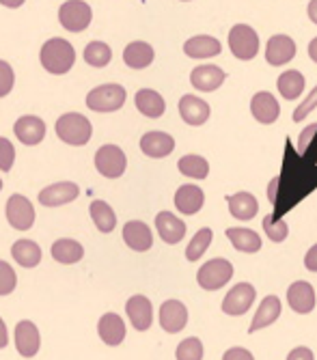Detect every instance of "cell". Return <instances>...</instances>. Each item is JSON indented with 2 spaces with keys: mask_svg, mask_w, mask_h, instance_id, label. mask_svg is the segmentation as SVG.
<instances>
[{
  "mask_svg": "<svg viewBox=\"0 0 317 360\" xmlns=\"http://www.w3.org/2000/svg\"><path fill=\"white\" fill-rule=\"evenodd\" d=\"M41 65L48 74H54V76H63L67 74L74 63H76V50L70 41L60 39V37H54V39H48L44 46H41Z\"/></svg>",
  "mask_w": 317,
  "mask_h": 360,
  "instance_id": "1",
  "label": "cell"
},
{
  "mask_svg": "<svg viewBox=\"0 0 317 360\" xmlns=\"http://www.w3.org/2000/svg\"><path fill=\"white\" fill-rule=\"evenodd\" d=\"M56 136L67 143L72 147H82L91 141V134H93V125L91 121L80 115V112H67L63 115L58 121H56Z\"/></svg>",
  "mask_w": 317,
  "mask_h": 360,
  "instance_id": "2",
  "label": "cell"
},
{
  "mask_svg": "<svg viewBox=\"0 0 317 360\" xmlns=\"http://www.w3.org/2000/svg\"><path fill=\"white\" fill-rule=\"evenodd\" d=\"M125 97H128V93L121 84H102L89 91L86 106L93 112H115L125 104Z\"/></svg>",
  "mask_w": 317,
  "mask_h": 360,
  "instance_id": "3",
  "label": "cell"
},
{
  "mask_svg": "<svg viewBox=\"0 0 317 360\" xmlns=\"http://www.w3.org/2000/svg\"><path fill=\"white\" fill-rule=\"evenodd\" d=\"M229 50L240 60H250L259 54V37L248 24H235L229 30Z\"/></svg>",
  "mask_w": 317,
  "mask_h": 360,
  "instance_id": "4",
  "label": "cell"
},
{
  "mask_svg": "<svg viewBox=\"0 0 317 360\" xmlns=\"http://www.w3.org/2000/svg\"><path fill=\"white\" fill-rule=\"evenodd\" d=\"M233 276V266L227 259H212L205 266H201L197 281L205 291H216L220 287H225Z\"/></svg>",
  "mask_w": 317,
  "mask_h": 360,
  "instance_id": "5",
  "label": "cell"
},
{
  "mask_svg": "<svg viewBox=\"0 0 317 360\" xmlns=\"http://www.w3.org/2000/svg\"><path fill=\"white\" fill-rule=\"evenodd\" d=\"M125 167H128V158L117 145H104L95 151V169L100 171V175L117 179L125 173Z\"/></svg>",
  "mask_w": 317,
  "mask_h": 360,
  "instance_id": "6",
  "label": "cell"
},
{
  "mask_svg": "<svg viewBox=\"0 0 317 360\" xmlns=\"http://www.w3.org/2000/svg\"><path fill=\"white\" fill-rule=\"evenodd\" d=\"M93 11L84 0H67L65 5L58 9V22L70 32H82L91 24Z\"/></svg>",
  "mask_w": 317,
  "mask_h": 360,
  "instance_id": "7",
  "label": "cell"
},
{
  "mask_svg": "<svg viewBox=\"0 0 317 360\" xmlns=\"http://www.w3.org/2000/svg\"><path fill=\"white\" fill-rule=\"evenodd\" d=\"M7 220L18 231H28L35 224V207L24 194H11L7 201Z\"/></svg>",
  "mask_w": 317,
  "mask_h": 360,
  "instance_id": "8",
  "label": "cell"
},
{
  "mask_svg": "<svg viewBox=\"0 0 317 360\" xmlns=\"http://www.w3.org/2000/svg\"><path fill=\"white\" fill-rule=\"evenodd\" d=\"M255 293L257 291H255V287H252L250 283H238L233 289H229V293L225 296L223 311L227 315H233V317L244 315L252 307V302H255Z\"/></svg>",
  "mask_w": 317,
  "mask_h": 360,
  "instance_id": "9",
  "label": "cell"
},
{
  "mask_svg": "<svg viewBox=\"0 0 317 360\" xmlns=\"http://www.w3.org/2000/svg\"><path fill=\"white\" fill-rule=\"evenodd\" d=\"M78 194H80V188L74 181H60V184H52L39 192V203L46 207H58V205L76 201Z\"/></svg>",
  "mask_w": 317,
  "mask_h": 360,
  "instance_id": "10",
  "label": "cell"
},
{
  "mask_svg": "<svg viewBox=\"0 0 317 360\" xmlns=\"http://www.w3.org/2000/svg\"><path fill=\"white\" fill-rule=\"evenodd\" d=\"M13 132L20 139V143L24 145H39L46 136V123L44 119L35 117V115H24L15 121L13 125Z\"/></svg>",
  "mask_w": 317,
  "mask_h": 360,
  "instance_id": "11",
  "label": "cell"
},
{
  "mask_svg": "<svg viewBox=\"0 0 317 360\" xmlns=\"http://www.w3.org/2000/svg\"><path fill=\"white\" fill-rule=\"evenodd\" d=\"M39 345H41V337H39L37 326L28 319L20 321L15 326V347H18L20 356L33 358L39 352Z\"/></svg>",
  "mask_w": 317,
  "mask_h": 360,
  "instance_id": "12",
  "label": "cell"
},
{
  "mask_svg": "<svg viewBox=\"0 0 317 360\" xmlns=\"http://www.w3.org/2000/svg\"><path fill=\"white\" fill-rule=\"evenodd\" d=\"M296 56V41L287 35H274L266 46V60L274 68L287 65Z\"/></svg>",
  "mask_w": 317,
  "mask_h": 360,
  "instance_id": "13",
  "label": "cell"
},
{
  "mask_svg": "<svg viewBox=\"0 0 317 360\" xmlns=\"http://www.w3.org/2000/svg\"><path fill=\"white\" fill-rule=\"evenodd\" d=\"M188 323V309L179 300H167L160 307V326L169 335H177Z\"/></svg>",
  "mask_w": 317,
  "mask_h": 360,
  "instance_id": "14",
  "label": "cell"
},
{
  "mask_svg": "<svg viewBox=\"0 0 317 360\" xmlns=\"http://www.w3.org/2000/svg\"><path fill=\"white\" fill-rule=\"evenodd\" d=\"M209 104L197 95H183L179 100V115L188 125H203L209 119Z\"/></svg>",
  "mask_w": 317,
  "mask_h": 360,
  "instance_id": "15",
  "label": "cell"
},
{
  "mask_svg": "<svg viewBox=\"0 0 317 360\" xmlns=\"http://www.w3.org/2000/svg\"><path fill=\"white\" fill-rule=\"evenodd\" d=\"M227 74L216 68V65H199V68L193 70V74H190V82H193L195 89L203 91V93H212L216 91L220 84L225 82Z\"/></svg>",
  "mask_w": 317,
  "mask_h": 360,
  "instance_id": "16",
  "label": "cell"
},
{
  "mask_svg": "<svg viewBox=\"0 0 317 360\" xmlns=\"http://www.w3.org/2000/svg\"><path fill=\"white\" fill-rule=\"evenodd\" d=\"M203 203H205V194L199 186L186 184L175 192V207L186 216H195L197 212H201Z\"/></svg>",
  "mask_w": 317,
  "mask_h": 360,
  "instance_id": "17",
  "label": "cell"
},
{
  "mask_svg": "<svg viewBox=\"0 0 317 360\" xmlns=\"http://www.w3.org/2000/svg\"><path fill=\"white\" fill-rule=\"evenodd\" d=\"M250 112L252 117H255L259 123L264 125H270L278 119L280 115V106L276 102V97L268 91H261L257 93L255 97H252V102H250Z\"/></svg>",
  "mask_w": 317,
  "mask_h": 360,
  "instance_id": "18",
  "label": "cell"
},
{
  "mask_svg": "<svg viewBox=\"0 0 317 360\" xmlns=\"http://www.w3.org/2000/svg\"><path fill=\"white\" fill-rule=\"evenodd\" d=\"M125 311H128V317L132 321V326L138 333H145L151 328V321H153V307L149 302V298L145 296H132L125 304Z\"/></svg>",
  "mask_w": 317,
  "mask_h": 360,
  "instance_id": "19",
  "label": "cell"
},
{
  "mask_svg": "<svg viewBox=\"0 0 317 360\" xmlns=\"http://www.w3.org/2000/svg\"><path fill=\"white\" fill-rule=\"evenodd\" d=\"M123 240H125V244H128L136 252H145L153 244L151 229L145 222H141V220L125 222V226H123Z\"/></svg>",
  "mask_w": 317,
  "mask_h": 360,
  "instance_id": "20",
  "label": "cell"
},
{
  "mask_svg": "<svg viewBox=\"0 0 317 360\" xmlns=\"http://www.w3.org/2000/svg\"><path fill=\"white\" fill-rule=\"evenodd\" d=\"M287 302L290 307L300 313V315H306L315 309V289L311 283L306 281H298L294 283L290 289H287Z\"/></svg>",
  "mask_w": 317,
  "mask_h": 360,
  "instance_id": "21",
  "label": "cell"
},
{
  "mask_svg": "<svg viewBox=\"0 0 317 360\" xmlns=\"http://www.w3.org/2000/svg\"><path fill=\"white\" fill-rule=\"evenodd\" d=\"M155 229L167 244H179L186 236V222L171 212H160L155 216Z\"/></svg>",
  "mask_w": 317,
  "mask_h": 360,
  "instance_id": "22",
  "label": "cell"
},
{
  "mask_svg": "<svg viewBox=\"0 0 317 360\" xmlns=\"http://www.w3.org/2000/svg\"><path fill=\"white\" fill-rule=\"evenodd\" d=\"M141 149L149 158H167L175 149V139L167 132H147L141 139Z\"/></svg>",
  "mask_w": 317,
  "mask_h": 360,
  "instance_id": "23",
  "label": "cell"
},
{
  "mask_svg": "<svg viewBox=\"0 0 317 360\" xmlns=\"http://www.w3.org/2000/svg\"><path fill=\"white\" fill-rule=\"evenodd\" d=\"M134 102H136L138 112L149 117V119H160L167 110L164 97L153 89H141L134 97Z\"/></svg>",
  "mask_w": 317,
  "mask_h": 360,
  "instance_id": "24",
  "label": "cell"
},
{
  "mask_svg": "<svg viewBox=\"0 0 317 360\" xmlns=\"http://www.w3.org/2000/svg\"><path fill=\"white\" fill-rule=\"evenodd\" d=\"M98 333H100V339L106 345L115 347V345L123 343V339H125V323L117 313H106V315L100 317Z\"/></svg>",
  "mask_w": 317,
  "mask_h": 360,
  "instance_id": "25",
  "label": "cell"
},
{
  "mask_svg": "<svg viewBox=\"0 0 317 360\" xmlns=\"http://www.w3.org/2000/svg\"><path fill=\"white\" fill-rule=\"evenodd\" d=\"M280 300L276 296H268L261 300L257 313H255V319H252V323L248 326V333L255 335L257 330L266 328V326H272L278 317H280Z\"/></svg>",
  "mask_w": 317,
  "mask_h": 360,
  "instance_id": "26",
  "label": "cell"
},
{
  "mask_svg": "<svg viewBox=\"0 0 317 360\" xmlns=\"http://www.w3.org/2000/svg\"><path fill=\"white\" fill-rule=\"evenodd\" d=\"M183 52L190 56V58H212V56H218L223 52V46L216 37H209V35H197L193 39H188L183 44Z\"/></svg>",
  "mask_w": 317,
  "mask_h": 360,
  "instance_id": "27",
  "label": "cell"
},
{
  "mask_svg": "<svg viewBox=\"0 0 317 360\" xmlns=\"http://www.w3.org/2000/svg\"><path fill=\"white\" fill-rule=\"evenodd\" d=\"M153 56H155L153 48L149 44H145V41H132V44L125 46V50H123V60L132 70L149 68V65L153 63Z\"/></svg>",
  "mask_w": 317,
  "mask_h": 360,
  "instance_id": "28",
  "label": "cell"
},
{
  "mask_svg": "<svg viewBox=\"0 0 317 360\" xmlns=\"http://www.w3.org/2000/svg\"><path fill=\"white\" fill-rule=\"evenodd\" d=\"M227 203H229L231 216L238 220H252L259 212V203L250 192H238V194L229 196Z\"/></svg>",
  "mask_w": 317,
  "mask_h": 360,
  "instance_id": "29",
  "label": "cell"
},
{
  "mask_svg": "<svg viewBox=\"0 0 317 360\" xmlns=\"http://www.w3.org/2000/svg\"><path fill=\"white\" fill-rule=\"evenodd\" d=\"M227 238L231 240L233 248L240 250V252H257V250H261V238L252 231V229L229 226L227 229Z\"/></svg>",
  "mask_w": 317,
  "mask_h": 360,
  "instance_id": "30",
  "label": "cell"
},
{
  "mask_svg": "<svg viewBox=\"0 0 317 360\" xmlns=\"http://www.w3.org/2000/svg\"><path fill=\"white\" fill-rule=\"evenodd\" d=\"M52 257L58 261V264H65V266H72V264H78V261L84 257V248L80 242L76 240H70V238H63V240H56L52 244Z\"/></svg>",
  "mask_w": 317,
  "mask_h": 360,
  "instance_id": "31",
  "label": "cell"
},
{
  "mask_svg": "<svg viewBox=\"0 0 317 360\" xmlns=\"http://www.w3.org/2000/svg\"><path fill=\"white\" fill-rule=\"evenodd\" d=\"M11 255L22 268H35V266H39V261H41L39 244L30 242V240H18L11 246Z\"/></svg>",
  "mask_w": 317,
  "mask_h": 360,
  "instance_id": "32",
  "label": "cell"
},
{
  "mask_svg": "<svg viewBox=\"0 0 317 360\" xmlns=\"http://www.w3.org/2000/svg\"><path fill=\"white\" fill-rule=\"evenodd\" d=\"M304 76L296 70H287L283 72L276 80V89L280 91V95L285 100H298L300 93L304 91Z\"/></svg>",
  "mask_w": 317,
  "mask_h": 360,
  "instance_id": "33",
  "label": "cell"
},
{
  "mask_svg": "<svg viewBox=\"0 0 317 360\" xmlns=\"http://www.w3.org/2000/svg\"><path fill=\"white\" fill-rule=\"evenodd\" d=\"M91 218L102 233H110L117 226V216L106 201H93L91 203Z\"/></svg>",
  "mask_w": 317,
  "mask_h": 360,
  "instance_id": "34",
  "label": "cell"
},
{
  "mask_svg": "<svg viewBox=\"0 0 317 360\" xmlns=\"http://www.w3.org/2000/svg\"><path fill=\"white\" fill-rule=\"evenodd\" d=\"M179 171L186 175V177H193V179H205L209 175V165H207V160L201 158V155H195V153H190V155H183L179 160Z\"/></svg>",
  "mask_w": 317,
  "mask_h": 360,
  "instance_id": "35",
  "label": "cell"
},
{
  "mask_svg": "<svg viewBox=\"0 0 317 360\" xmlns=\"http://www.w3.org/2000/svg\"><path fill=\"white\" fill-rule=\"evenodd\" d=\"M110 58H112V50L104 41H91L84 48V60L91 65V68H106Z\"/></svg>",
  "mask_w": 317,
  "mask_h": 360,
  "instance_id": "36",
  "label": "cell"
},
{
  "mask_svg": "<svg viewBox=\"0 0 317 360\" xmlns=\"http://www.w3.org/2000/svg\"><path fill=\"white\" fill-rule=\"evenodd\" d=\"M212 240H214L212 229L203 226L201 231H197L195 238L190 240V244H188V248H186V259H188V261H197V259H201L203 252L209 248Z\"/></svg>",
  "mask_w": 317,
  "mask_h": 360,
  "instance_id": "37",
  "label": "cell"
},
{
  "mask_svg": "<svg viewBox=\"0 0 317 360\" xmlns=\"http://www.w3.org/2000/svg\"><path fill=\"white\" fill-rule=\"evenodd\" d=\"M264 231H266V236H268V240H272V242H276V244H280V242H285L287 240V236H290V226H287V222L285 220H276L272 214H268V216H264Z\"/></svg>",
  "mask_w": 317,
  "mask_h": 360,
  "instance_id": "38",
  "label": "cell"
},
{
  "mask_svg": "<svg viewBox=\"0 0 317 360\" xmlns=\"http://www.w3.org/2000/svg\"><path fill=\"white\" fill-rule=\"evenodd\" d=\"M177 360H203V343L197 337H188L177 345Z\"/></svg>",
  "mask_w": 317,
  "mask_h": 360,
  "instance_id": "39",
  "label": "cell"
},
{
  "mask_svg": "<svg viewBox=\"0 0 317 360\" xmlns=\"http://www.w3.org/2000/svg\"><path fill=\"white\" fill-rule=\"evenodd\" d=\"M15 285H18L15 270L7 264V261H0V296H9V293L15 289Z\"/></svg>",
  "mask_w": 317,
  "mask_h": 360,
  "instance_id": "40",
  "label": "cell"
},
{
  "mask_svg": "<svg viewBox=\"0 0 317 360\" xmlns=\"http://www.w3.org/2000/svg\"><path fill=\"white\" fill-rule=\"evenodd\" d=\"M13 84H15L13 68L7 60H0V97H7L13 91Z\"/></svg>",
  "mask_w": 317,
  "mask_h": 360,
  "instance_id": "41",
  "label": "cell"
},
{
  "mask_svg": "<svg viewBox=\"0 0 317 360\" xmlns=\"http://www.w3.org/2000/svg\"><path fill=\"white\" fill-rule=\"evenodd\" d=\"M313 108H317V84H315V89L309 93V97H306V100L294 110V121L296 123H300V121H304L309 115H311V110Z\"/></svg>",
  "mask_w": 317,
  "mask_h": 360,
  "instance_id": "42",
  "label": "cell"
},
{
  "mask_svg": "<svg viewBox=\"0 0 317 360\" xmlns=\"http://www.w3.org/2000/svg\"><path fill=\"white\" fill-rule=\"evenodd\" d=\"M15 160V149L7 139H0V171H11Z\"/></svg>",
  "mask_w": 317,
  "mask_h": 360,
  "instance_id": "43",
  "label": "cell"
},
{
  "mask_svg": "<svg viewBox=\"0 0 317 360\" xmlns=\"http://www.w3.org/2000/svg\"><path fill=\"white\" fill-rule=\"evenodd\" d=\"M317 134V123H311L304 132L300 134V141H298V151L300 153H304L306 151V147H309V143L313 141V136Z\"/></svg>",
  "mask_w": 317,
  "mask_h": 360,
  "instance_id": "44",
  "label": "cell"
},
{
  "mask_svg": "<svg viewBox=\"0 0 317 360\" xmlns=\"http://www.w3.org/2000/svg\"><path fill=\"white\" fill-rule=\"evenodd\" d=\"M223 360H255V356H252V354H250L248 349H244V347H231V349L225 352Z\"/></svg>",
  "mask_w": 317,
  "mask_h": 360,
  "instance_id": "45",
  "label": "cell"
},
{
  "mask_svg": "<svg viewBox=\"0 0 317 360\" xmlns=\"http://www.w3.org/2000/svg\"><path fill=\"white\" fill-rule=\"evenodd\" d=\"M304 266L309 272H317V244L309 248V252L304 257Z\"/></svg>",
  "mask_w": 317,
  "mask_h": 360,
  "instance_id": "46",
  "label": "cell"
},
{
  "mask_svg": "<svg viewBox=\"0 0 317 360\" xmlns=\"http://www.w3.org/2000/svg\"><path fill=\"white\" fill-rule=\"evenodd\" d=\"M287 360H313V352L309 347H296L290 352Z\"/></svg>",
  "mask_w": 317,
  "mask_h": 360,
  "instance_id": "47",
  "label": "cell"
},
{
  "mask_svg": "<svg viewBox=\"0 0 317 360\" xmlns=\"http://www.w3.org/2000/svg\"><path fill=\"white\" fill-rule=\"evenodd\" d=\"M7 343H9V333H7V326H5L3 317H0V349L7 347Z\"/></svg>",
  "mask_w": 317,
  "mask_h": 360,
  "instance_id": "48",
  "label": "cell"
},
{
  "mask_svg": "<svg viewBox=\"0 0 317 360\" xmlns=\"http://www.w3.org/2000/svg\"><path fill=\"white\" fill-rule=\"evenodd\" d=\"M306 11H309V20H311L313 24H317V0H311Z\"/></svg>",
  "mask_w": 317,
  "mask_h": 360,
  "instance_id": "49",
  "label": "cell"
},
{
  "mask_svg": "<svg viewBox=\"0 0 317 360\" xmlns=\"http://www.w3.org/2000/svg\"><path fill=\"white\" fill-rule=\"evenodd\" d=\"M0 5L3 7H9V9H18L24 5V0H0Z\"/></svg>",
  "mask_w": 317,
  "mask_h": 360,
  "instance_id": "50",
  "label": "cell"
},
{
  "mask_svg": "<svg viewBox=\"0 0 317 360\" xmlns=\"http://www.w3.org/2000/svg\"><path fill=\"white\" fill-rule=\"evenodd\" d=\"M309 56H311L313 63H317V37L309 44Z\"/></svg>",
  "mask_w": 317,
  "mask_h": 360,
  "instance_id": "51",
  "label": "cell"
},
{
  "mask_svg": "<svg viewBox=\"0 0 317 360\" xmlns=\"http://www.w3.org/2000/svg\"><path fill=\"white\" fill-rule=\"evenodd\" d=\"M278 181H280V179H278V177H274V179H272V184H270V199H272V201L276 199V186H278Z\"/></svg>",
  "mask_w": 317,
  "mask_h": 360,
  "instance_id": "52",
  "label": "cell"
},
{
  "mask_svg": "<svg viewBox=\"0 0 317 360\" xmlns=\"http://www.w3.org/2000/svg\"><path fill=\"white\" fill-rule=\"evenodd\" d=\"M0 190H3V179H0Z\"/></svg>",
  "mask_w": 317,
  "mask_h": 360,
  "instance_id": "53",
  "label": "cell"
},
{
  "mask_svg": "<svg viewBox=\"0 0 317 360\" xmlns=\"http://www.w3.org/2000/svg\"><path fill=\"white\" fill-rule=\"evenodd\" d=\"M183 3H188V0H183Z\"/></svg>",
  "mask_w": 317,
  "mask_h": 360,
  "instance_id": "54",
  "label": "cell"
}]
</instances>
